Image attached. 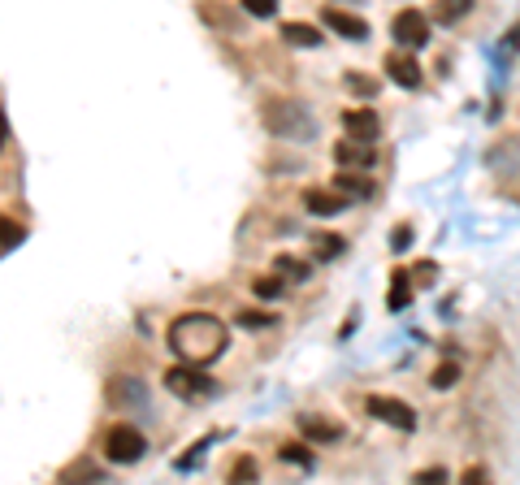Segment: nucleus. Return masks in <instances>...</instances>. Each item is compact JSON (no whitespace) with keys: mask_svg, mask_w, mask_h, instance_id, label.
<instances>
[{"mask_svg":"<svg viewBox=\"0 0 520 485\" xmlns=\"http://www.w3.org/2000/svg\"><path fill=\"white\" fill-rule=\"evenodd\" d=\"M165 343H169V351H178L191 369H208L213 360L230 351V330L213 312H182V316H174Z\"/></svg>","mask_w":520,"mask_h":485,"instance_id":"obj_1","label":"nucleus"},{"mask_svg":"<svg viewBox=\"0 0 520 485\" xmlns=\"http://www.w3.org/2000/svg\"><path fill=\"white\" fill-rule=\"evenodd\" d=\"M165 390H169L174 399H187V403H204V399H213V394H217V382H213L204 369L178 364V369L165 373Z\"/></svg>","mask_w":520,"mask_h":485,"instance_id":"obj_2","label":"nucleus"},{"mask_svg":"<svg viewBox=\"0 0 520 485\" xmlns=\"http://www.w3.org/2000/svg\"><path fill=\"white\" fill-rule=\"evenodd\" d=\"M265 126L282 139H308L313 135V117L303 113V104H286V100H274L269 109H265Z\"/></svg>","mask_w":520,"mask_h":485,"instance_id":"obj_3","label":"nucleus"},{"mask_svg":"<svg viewBox=\"0 0 520 485\" xmlns=\"http://www.w3.org/2000/svg\"><path fill=\"white\" fill-rule=\"evenodd\" d=\"M104 455H109L113 464H140L143 455H148V442H143L140 429L113 425L109 433H104Z\"/></svg>","mask_w":520,"mask_h":485,"instance_id":"obj_4","label":"nucleus"},{"mask_svg":"<svg viewBox=\"0 0 520 485\" xmlns=\"http://www.w3.org/2000/svg\"><path fill=\"white\" fill-rule=\"evenodd\" d=\"M364 408H369V416H373V421H381V425H390V429H403V433H412V429H417V412L408 408L403 399L369 394V399H364Z\"/></svg>","mask_w":520,"mask_h":485,"instance_id":"obj_5","label":"nucleus"},{"mask_svg":"<svg viewBox=\"0 0 520 485\" xmlns=\"http://www.w3.org/2000/svg\"><path fill=\"white\" fill-rule=\"evenodd\" d=\"M390 35L400 39V48H425L429 44V22H425L420 9H403L390 22Z\"/></svg>","mask_w":520,"mask_h":485,"instance_id":"obj_6","label":"nucleus"},{"mask_svg":"<svg viewBox=\"0 0 520 485\" xmlns=\"http://www.w3.org/2000/svg\"><path fill=\"white\" fill-rule=\"evenodd\" d=\"M334 160H339L342 174H347V170H369V165L378 160V152H373V143H361V139H342L339 148H334Z\"/></svg>","mask_w":520,"mask_h":485,"instance_id":"obj_7","label":"nucleus"},{"mask_svg":"<svg viewBox=\"0 0 520 485\" xmlns=\"http://www.w3.org/2000/svg\"><path fill=\"white\" fill-rule=\"evenodd\" d=\"M321 18H325V26H330V31H339V35L351 39V44H356V39H369V22L351 18L347 9H330V5H325V14H321Z\"/></svg>","mask_w":520,"mask_h":485,"instance_id":"obj_8","label":"nucleus"},{"mask_svg":"<svg viewBox=\"0 0 520 485\" xmlns=\"http://www.w3.org/2000/svg\"><path fill=\"white\" fill-rule=\"evenodd\" d=\"M303 209L313 217H334L347 209V199H342L339 191H325V187H308V191H303Z\"/></svg>","mask_w":520,"mask_h":485,"instance_id":"obj_9","label":"nucleus"},{"mask_svg":"<svg viewBox=\"0 0 520 485\" xmlns=\"http://www.w3.org/2000/svg\"><path fill=\"white\" fill-rule=\"evenodd\" d=\"M342 126H347V139L373 143V135H378V113H373V109H347V113H342Z\"/></svg>","mask_w":520,"mask_h":485,"instance_id":"obj_10","label":"nucleus"},{"mask_svg":"<svg viewBox=\"0 0 520 485\" xmlns=\"http://www.w3.org/2000/svg\"><path fill=\"white\" fill-rule=\"evenodd\" d=\"M386 74H390V82H400V87H420V65L408 53H400V48L386 57Z\"/></svg>","mask_w":520,"mask_h":485,"instance_id":"obj_11","label":"nucleus"},{"mask_svg":"<svg viewBox=\"0 0 520 485\" xmlns=\"http://www.w3.org/2000/svg\"><path fill=\"white\" fill-rule=\"evenodd\" d=\"M300 429L303 438H313V442H339L342 429L334 421H325V416H300Z\"/></svg>","mask_w":520,"mask_h":485,"instance_id":"obj_12","label":"nucleus"},{"mask_svg":"<svg viewBox=\"0 0 520 485\" xmlns=\"http://www.w3.org/2000/svg\"><path fill=\"white\" fill-rule=\"evenodd\" d=\"M282 39H286L291 48H317L321 44L317 26H308V22H286V26H282Z\"/></svg>","mask_w":520,"mask_h":485,"instance_id":"obj_13","label":"nucleus"},{"mask_svg":"<svg viewBox=\"0 0 520 485\" xmlns=\"http://www.w3.org/2000/svg\"><path fill=\"white\" fill-rule=\"evenodd\" d=\"M330 191H339L342 199H364V195L373 191V182H369V178H361V174H339Z\"/></svg>","mask_w":520,"mask_h":485,"instance_id":"obj_14","label":"nucleus"},{"mask_svg":"<svg viewBox=\"0 0 520 485\" xmlns=\"http://www.w3.org/2000/svg\"><path fill=\"white\" fill-rule=\"evenodd\" d=\"M390 282H395V286H390V295H386V308H390V312L408 308V304H412V286H408V273L395 269V273H390Z\"/></svg>","mask_w":520,"mask_h":485,"instance_id":"obj_15","label":"nucleus"},{"mask_svg":"<svg viewBox=\"0 0 520 485\" xmlns=\"http://www.w3.org/2000/svg\"><path fill=\"white\" fill-rule=\"evenodd\" d=\"M313 247H317L321 260H334V256H342L347 238H342V234H313Z\"/></svg>","mask_w":520,"mask_h":485,"instance_id":"obj_16","label":"nucleus"},{"mask_svg":"<svg viewBox=\"0 0 520 485\" xmlns=\"http://www.w3.org/2000/svg\"><path fill=\"white\" fill-rule=\"evenodd\" d=\"M274 265H278L282 277H295V282H303V277H308V265H303V260H295V256H278Z\"/></svg>","mask_w":520,"mask_h":485,"instance_id":"obj_17","label":"nucleus"},{"mask_svg":"<svg viewBox=\"0 0 520 485\" xmlns=\"http://www.w3.org/2000/svg\"><path fill=\"white\" fill-rule=\"evenodd\" d=\"M460 382V364H438L434 369V390H451Z\"/></svg>","mask_w":520,"mask_h":485,"instance_id":"obj_18","label":"nucleus"},{"mask_svg":"<svg viewBox=\"0 0 520 485\" xmlns=\"http://www.w3.org/2000/svg\"><path fill=\"white\" fill-rule=\"evenodd\" d=\"M282 460H286V464H313V451L303 447V442H286V447H282Z\"/></svg>","mask_w":520,"mask_h":485,"instance_id":"obj_19","label":"nucleus"},{"mask_svg":"<svg viewBox=\"0 0 520 485\" xmlns=\"http://www.w3.org/2000/svg\"><path fill=\"white\" fill-rule=\"evenodd\" d=\"M252 291L265 295V299H278V295H282V277H274V273H269V277H256V282H252Z\"/></svg>","mask_w":520,"mask_h":485,"instance_id":"obj_20","label":"nucleus"},{"mask_svg":"<svg viewBox=\"0 0 520 485\" xmlns=\"http://www.w3.org/2000/svg\"><path fill=\"white\" fill-rule=\"evenodd\" d=\"M347 87H351L356 96H378V82H373V78H364V74H356V70L347 74Z\"/></svg>","mask_w":520,"mask_h":485,"instance_id":"obj_21","label":"nucleus"},{"mask_svg":"<svg viewBox=\"0 0 520 485\" xmlns=\"http://www.w3.org/2000/svg\"><path fill=\"white\" fill-rule=\"evenodd\" d=\"M243 9H247L252 18H274V14H278V0H243Z\"/></svg>","mask_w":520,"mask_h":485,"instance_id":"obj_22","label":"nucleus"},{"mask_svg":"<svg viewBox=\"0 0 520 485\" xmlns=\"http://www.w3.org/2000/svg\"><path fill=\"white\" fill-rule=\"evenodd\" d=\"M412 485H447V468H425L412 477Z\"/></svg>","mask_w":520,"mask_h":485,"instance_id":"obj_23","label":"nucleus"},{"mask_svg":"<svg viewBox=\"0 0 520 485\" xmlns=\"http://www.w3.org/2000/svg\"><path fill=\"white\" fill-rule=\"evenodd\" d=\"M239 325L256 330V325H274V316H269V312H239Z\"/></svg>","mask_w":520,"mask_h":485,"instance_id":"obj_24","label":"nucleus"},{"mask_svg":"<svg viewBox=\"0 0 520 485\" xmlns=\"http://www.w3.org/2000/svg\"><path fill=\"white\" fill-rule=\"evenodd\" d=\"M460 485H490V472H486V468H464V477H460Z\"/></svg>","mask_w":520,"mask_h":485,"instance_id":"obj_25","label":"nucleus"},{"mask_svg":"<svg viewBox=\"0 0 520 485\" xmlns=\"http://www.w3.org/2000/svg\"><path fill=\"white\" fill-rule=\"evenodd\" d=\"M408 243H412V226H395V230H390V247H395V252H403Z\"/></svg>","mask_w":520,"mask_h":485,"instance_id":"obj_26","label":"nucleus"},{"mask_svg":"<svg viewBox=\"0 0 520 485\" xmlns=\"http://www.w3.org/2000/svg\"><path fill=\"white\" fill-rule=\"evenodd\" d=\"M252 477H256V468H252V460H239V468H235V477H230V481H235V485H247Z\"/></svg>","mask_w":520,"mask_h":485,"instance_id":"obj_27","label":"nucleus"},{"mask_svg":"<svg viewBox=\"0 0 520 485\" xmlns=\"http://www.w3.org/2000/svg\"><path fill=\"white\" fill-rule=\"evenodd\" d=\"M18 238H22V230L9 221V217H5V252H14V247H18Z\"/></svg>","mask_w":520,"mask_h":485,"instance_id":"obj_28","label":"nucleus"},{"mask_svg":"<svg viewBox=\"0 0 520 485\" xmlns=\"http://www.w3.org/2000/svg\"><path fill=\"white\" fill-rule=\"evenodd\" d=\"M464 9H468L464 0H447V9H442V18H460Z\"/></svg>","mask_w":520,"mask_h":485,"instance_id":"obj_29","label":"nucleus"}]
</instances>
